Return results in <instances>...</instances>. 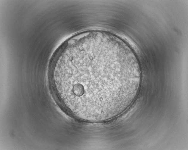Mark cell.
Returning <instances> with one entry per match:
<instances>
[{"label": "cell", "mask_w": 188, "mask_h": 150, "mask_svg": "<svg viewBox=\"0 0 188 150\" xmlns=\"http://www.w3.org/2000/svg\"><path fill=\"white\" fill-rule=\"evenodd\" d=\"M57 91L76 117L105 121L128 108L137 94L139 62L127 44L115 37H83L68 46L53 74Z\"/></svg>", "instance_id": "cell-1"}]
</instances>
